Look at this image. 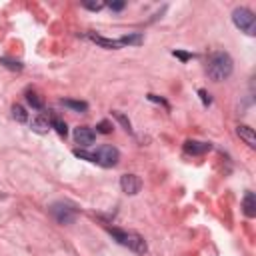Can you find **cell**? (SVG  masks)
<instances>
[{"label":"cell","instance_id":"6da1fadb","mask_svg":"<svg viewBox=\"0 0 256 256\" xmlns=\"http://www.w3.org/2000/svg\"><path fill=\"white\" fill-rule=\"evenodd\" d=\"M74 154L78 158H86L90 162H96L100 166H104V168H112L118 164V158H120V152H118L112 144H104V146H100L96 152H92V154H88V152H84V150H74Z\"/></svg>","mask_w":256,"mask_h":256},{"label":"cell","instance_id":"7a4b0ae2","mask_svg":"<svg viewBox=\"0 0 256 256\" xmlns=\"http://www.w3.org/2000/svg\"><path fill=\"white\" fill-rule=\"evenodd\" d=\"M206 72L214 82H222L232 74V58L226 52H214L208 58Z\"/></svg>","mask_w":256,"mask_h":256},{"label":"cell","instance_id":"3957f363","mask_svg":"<svg viewBox=\"0 0 256 256\" xmlns=\"http://www.w3.org/2000/svg\"><path fill=\"white\" fill-rule=\"evenodd\" d=\"M108 232L112 234V238L118 242V244H122L126 248H130L132 252L136 254H144L148 250L146 246V240L140 236V234H136V232H126V230H120V228H108Z\"/></svg>","mask_w":256,"mask_h":256},{"label":"cell","instance_id":"277c9868","mask_svg":"<svg viewBox=\"0 0 256 256\" xmlns=\"http://www.w3.org/2000/svg\"><path fill=\"white\" fill-rule=\"evenodd\" d=\"M232 20H234L236 28H240L242 32H246L248 36H254V34H256V18H254V14L248 8H236L232 12Z\"/></svg>","mask_w":256,"mask_h":256},{"label":"cell","instance_id":"5b68a950","mask_svg":"<svg viewBox=\"0 0 256 256\" xmlns=\"http://www.w3.org/2000/svg\"><path fill=\"white\" fill-rule=\"evenodd\" d=\"M50 214H52V218L56 220L58 224H72L76 220V212L72 206H68V204L64 202H56L50 206Z\"/></svg>","mask_w":256,"mask_h":256},{"label":"cell","instance_id":"8992f818","mask_svg":"<svg viewBox=\"0 0 256 256\" xmlns=\"http://www.w3.org/2000/svg\"><path fill=\"white\" fill-rule=\"evenodd\" d=\"M140 186H142V182H140V178L136 176V174H124L120 178V188H122V192H126L130 196L138 194L140 192Z\"/></svg>","mask_w":256,"mask_h":256},{"label":"cell","instance_id":"52a82bcc","mask_svg":"<svg viewBox=\"0 0 256 256\" xmlns=\"http://www.w3.org/2000/svg\"><path fill=\"white\" fill-rule=\"evenodd\" d=\"M94 138H96V134H94L92 128H88V126H78V128H74V140H76V144H80V146H90L94 142Z\"/></svg>","mask_w":256,"mask_h":256},{"label":"cell","instance_id":"ba28073f","mask_svg":"<svg viewBox=\"0 0 256 256\" xmlns=\"http://www.w3.org/2000/svg\"><path fill=\"white\" fill-rule=\"evenodd\" d=\"M212 144L210 142H198V140H186L184 142V150L188 154H204V152H210Z\"/></svg>","mask_w":256,"mask_h":256},{"label":"cell","instance_id":"9c48e42d","mask_svg":"<svg viewBox=\"0 0 256 256\" xmlns=\"http://www.w3.org/2000/svg\"><path fill=\"white\" fill-rule=\"evenodd\" d=\"M88 38L96 44H100L102 48H108V50H118V48H122L120 40H112V38H104V36H100V34H94V32H88Z\"/></svg>","mask_w":256,"mask_h":256},{"label":"cell","instance_id":"30bf717a","mask_svg":"<svg viewBox=\"0 0 256 256\" xmlns=\"http://www.w3.org/2000/svg\"><path fill=\"white\" fill-rule=\"evenodd\" d=\"M236 132H238V136L250 146V148H254L256 146V136H254V130L250 128V126H246V124H240L236 128Z\"/></svg>","mask_w":256,"mask_h":256},{"label":"cell","instance_id":"8fae6325","mask_svg":"<svg viewBox=\"0 0 256 256\" xmlns=\"http://www.w3.org/2000/svg\"><path fill=\"white\" fill-rule=\"evenodd\" d=\"M30 128L34 132H38V134H46L50 130V122L46 120L44 116H34L32 118V122H30Z\"/></svg>","mask_w":256,"mask_h":256},{"label":"cell","instance_id":"7c38bea8","mask_svg":"<svg viewBox=\"0 0 256 256\" xmlns=\"http://www.w3.org/2000/svg\"><path fill=\"white\" fill-rule=\"evenodd\" d=\"M242 208H244V214L246 216H256V196L254 192H246L244 200H242Z\"/></svg>","mask_w":256,"mask_h":256},{"label":"cell","instance_id":"4fadbf2b","mask_svg":"<svg viewBox=\"0 0 256 256\" xmlns=\"http://www.w3.org/2000/svg\"><path fill=\"white\" fill-rule=\"evenodd\" d=\"M60 102H62L64 106L76 110V112H86V110H88V104H86V102H82V100H70V98H64V100H60Z\"/></svg>","mask_w":256,"mask_h":256},{"label":"cell","instance_id":"5bb4252c","mask_svg":"<svg viewBox=\"0 0 256 256\" xmlns=\"http://www.w3.org/2000/svg\"><path fill=\"white\" fill-rule=\"evenodd\" d=\"M118 40H120L122 46H138L142 44V34H126V36L118 38Z\"/></svg>","mask_w":256,"mask_h":256},{"label":"cell","instance_id":"9a60e30c","mask_svg":"<svg viewBox=\"0 0 256 256\" xmlns=\"http://www.w3.org/2000/svg\"><path fill=\"white\" fill-rule=\"evenodd\" d=\"M50 128H54V130H56L60 136H66V134H68L66 122H64V120H60V118H56V116L52 118V122H50Z\"/></svg>","mask_w":256,"mask_h":256},{"label":"cell","instance_id":"2e32d148","mask_svg":"<svg viewBox=\"0 0 256 256\" xmlns=\"http://www.w3.org/2000/svg\"><path fill=\"white\" fill-rule=\"evenodd\" d=\"M26 100H28V104H30L32 108H36V110H40V108L44 106V102L38 98L36 92H26Z\"/></svg>","mask_w":256,"mask_h":256},{"label":"cell","instance_id":"e0dca14e","mask_svg":"<svg viewBox=\"0 0 256 256\" xmlns=\"http://www.w3.org/2000/svg\"><path fill=\"white\" fill-rule=\"evenodd\" d=\"M12 116H14L18 122H26V120H28V114H26V110H24L20 104H14V106H12Z\"/></svg>","mask_w":256,"mask_h":256},{"label":"cell","instance_id":"ac0fdd59","mask_svg":"<svg viewBox=\"0 0 256 256\" xmlns=\"http://www.w3.org/2000/svg\"><path fill=\"white\" fill-rule=\"evenodd\" d=\"M0 62H2L6 68H10V70H22V64L16 62V60H10V58H0Z\"/></svg>","mask_w":256,"mask_h":256},{"label":"cell","instance_id":"d6986e66","mask_svg":"<svg viewBox=\"0 0 256 256\" xmlns=\"http://www.w3.org/2000/svg\"><path fill=\"white\" fill-rule=\"evenodd\" d=\"M114 116H116V118H118V120H120V122H122V126H124V128H126L128 132L132 130V128H130V120H128V118H126L124 114H120V112H114Z\"/></svg>","mask_w":256,"mask_h":256},{"label":"cell","instance_id":"ffe728a7","mask_svg":"<svg viewBox=\"0 0 256 256\" xmlns=\"http://www.w3.org/2000/svg\"><path fill=\"white\" fill-rule=\"evenodd\" d=\"M110 130H112V124L106 122V120H102V122L98 124V132H102V134H108Z\"/></svg>","mask_w":256,"mask_h":256},{"label":"cell","instance_id":"44dd1931","mask_svg":"<svg viewBox=\"0 0 256 256\" xmlns=\"http://www.w3.org/2000/svg\"><path fill=\"white\" fill-rule=\"evenodd\" d=\"M176 58H180L182 62H186V60H190L192 58V54H188V52H182V50H174V52H172Z\"/></svg>","mask_w":256,"mask_h":256},{"label":"cell","instance_id":"7402d4cb","mask_svg":"<svg viewBox=\"0 0 256 256\" xmlns=\"http://www.w3.org/2000/svg\"><path fill=\"white\" fill-rule=\"evenodd\" d=\"M102 6V2H84V8H88V10H100Z\"/></svg>","mask_w":256,"mask_h":256},{"label":"cell","instance_id":"603a6c76","mask_svg":"<svg viewBox=\"0 0 256 256\" xmlns=\"http://www.w3.org/2000/svg\"><path fill=\"white\" fill-rule=\"evenodd\" d=\"M198 94H200V98H202L204 104H210V102H212V98H210V94L206 90H198Z\"/></svg>","mask_w":256,"mask_h":256},{"label":"cell","instance_id":"cb8c5ba5","mask_svg":"<svg viewBox=\"0 0 256 256\" xmlns=\"http://www.w3.org/2000/svg\"><path fill=\"white\" fill-rule=\"evenodd\" d=\"M110 8H112L114 12H118V10H122V8H124V2H112Z\"/></svg>","mask_w":256,"mask_h":256}]
</instances>
